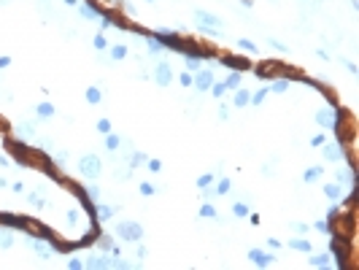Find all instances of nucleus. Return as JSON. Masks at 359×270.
Wrapping results in <instances>:
<instances>
[{
	"label": "nucleus",
	"instance_id": "obj_48",
	"mask_svg": "<svg viewBox=\"0 0 359 270\" xmlns=\"http://www.w3.org/2000/svg\"><path fill=\"white\" fill-rule=\"evenodd\" d=\"M84 189H87V197H89V200H95V203L100 200V189L95 187V184H89V187H84Z\"/></svg>",
	"mask_w": 359,
	"mask_h": 270
},
{
	"label": "nucleus",
	"instance_id": "obj_51",
	"mask_svg": "<svg viewBox=\"0 0 359 270\" xmlns=\"http://www.w3.org/2000/svg\"><path fill=\"white\" fill-rule=\"evenodd\" d=\"M292 230H294V232H297V235H305V232H308V230H310V227H308V224H305V221H292Z\"/></svg>",
	"mask_w": 359,
	"mask_h": 270
},
{
	"label": "nucleus",
	"instance_id": "obj_54",
	"mask_svg": "<svg viewBox=\"0 0 359 270\" xmlns=\"http://www.w3.org/2000/svg\"><path fill=\"white\" fill-rule=\"evenodd\" d=\"M146 165H149V170H152V173L162 170V162H159V160H146Z\"/></svg>",
	"mask_w": 359,
	"mask_h": 270
},
{
	"label": "nucleus",
	"instance_id": "obj_17",
	"mask_svg": "<svg viewBox=\"0 0 359 270\" xmlns=\"http://www.w3.org/2000/svg\"><path fill=\"white\" fill-rule=\"evenodd\" d=\"M343 194H346V189H343V184H337V181H332V184L324 187V197L330 200V203H340Z\"/></svg>",
	"mask_w": 359,
	"mask_h": 270
},
{
	"label": "nucleus",
	"instance_id": "obj_6",
	"mask_svg": "<svg viewBox=\"0 0 359 270\" xmlns=\"http://www.w3.org/2000/svg\"><path fill=\"white\" fill-rule=\"evenodd\" d=\"M313 119H316V124H319V127L332 130V127H335V119H337V106H324V108H319Z\"/></svg>",
	"mask_w": 359,
	"mask_h": 270
},
{
	"label": "nucleus",
	"instance_id": "obj_57",
	"mask_svg": "<svg viewBox=\"0 0 359 270\" xmlns=\"http://www.w3.org/2000/svg\"><path fill=\"white\" fill-rule=\"evenodd\" d=\"M219 119H222V122H227V119H230V108L224 106V103L219 106Z\"/></svg>",
	"mask_w": 359,
	"mask_h": 270
},
{
	"label": "nucleus",
	"instance_id": "obj_58",
	"mask_svg": "<svg viewBox=\"0 0 359 270\" xmlns=\"http://www.w3.org/2000/svg\"><path fill=\"white\" fill-rule=\"evenodd\" d=\"M11 62H14V59L8 57V54H0V70H6V68H8V65H11Z\"/></svg>",
	"mask_w": 359,
	"mask_h": 270
},
{
	"label": "nucleus",
	"instance_id": "obj_26",
	"mask_svg": "<svg viewBox=\"0 0 359 270\" xmlns=\"http://www.w3.org/2000/svg\"><path fill=\"white\" fill-rule=\"evenodd\" d=\"M249 100H251V92L243 89V86H238V89H235V97H232L235 108H246V106H249Z\"/></svg>",
	"mask_w": 359,
	"mask_h": 270
},
{
	"label": "nucleus",
	"instance_id": "obj_25",
	"mask_svg": "<svg viewBox=\"0 0 359 270\" xmlns=\"http://www.w3.org/2000/svg\"><path fill=\"white\" fill-rule=\"evenodd\" d=\"M14 241H17V238H14L11 227H3V224H0V248H11Z\"/></svg>",
	"mask_w": 359,
	"mask_h": 270
},
{
	"label": "nucleus",
	"instance_id": "obj_20",
	"mask_svg": "<svg viewBox=\"0 0 359 270\" xmlns=\"http://www.w3.org/2000/svg\"><path fill=\"white\" fill-rule=\"evenodd\" d=\"M289 84H292V81H289L286 76H278V79H273L270 84H267V89H270L273 95H283V92L289 89Z\"/></svg>",
	"mask_w": 359,
	"mask_h": 270
},
{
	"label": "nucleus",
	"instance_id": "obj_10",
	"mask_svg": "<svg viewBox=\"0 0 359 270\" xmlns=\"http://www.w3.org/2000/svg\"><path fill=\"white\" fill-rule=\"evenodd\" d=\"M216 62H219V65H224L227 70H240V73L251 68L249 59H243V57H232V54H227V57H216Z\"/></svg>",
	"mask_w": 359,
	"mask_h": 270
},
{
	"label": "nucleus",
	"instance_id": "obj_36",
	"mask_svg": "<svg viewBox=\"0 0 359 270\" xmlns=\"http://www.w3.org/2000/svg\"><path fill=\"white\" fill-rule=\"evenodd\" d=\"M249 214H251V208L246 203H235L232 205V216H238V219H246Z\"/></svg>",
	"mask_w": 359,
	"mask_h": 270
},
{
	"label": "nucleus",
	"instance_id": "obj_50",
	"mask_svg": "<svg viewBox=\"0 0 359 270\" xmlns=\"http://www.w3.org/2000/svg\"><path fill=\"white\" fill-rule=\"evenodd\" d=\"M324 140H327V135H313V138H310V149H321V146H324Z\"/></svg>",
	"mask_w": 359,
	"mask_h": 270
},
{
	"label": "nucleus",
	"instance_id": "obj_37",
	"mask_svg": "<svg viewBox=\"0 0 359 270\" xmlns=\"http://www.w3.org/2000/svg\"><path fill=\"white\" fill-rule=\"evenodd\" d=\"M213 181H216V173H203V176H197V189H203V187H211Z\"/></svg>",
	"mask_w": 359,
	"mask_h": 270
},
{
	"label": "nucleus",
	"instance_id": "obj_49",
	"mask_svg": "<svg viewBox=\"0 0 359 270\" xmlns=\"http://www.w3.org/2000/svg\"><path fill=\"white\" fill-rule=\"evenodd\" d=\"M65 221H68L71 227H76V224H78V211H76V208H71V211L65 214Z\"/></svg>",
	"mask_w": 359,
	"mask_h": 270
},
{
	"label": "nucleus",
	"instance_id": "obj_12",
	"mask_svg": "<svg viewBox=\"0 0 359 270\" xmlns=\"http://www.w3.org/2000/svg\"><path fill=\"white\" fill-rule=\"evenodd\" d=\"M321 149H324V160L327 162H340L343 157H346V146H340L337 140H335V143L324 140V146H321Z\"/></svg>",
	"mask_w": 359,
	"mask_h": 270
},
{
	"label": "nucleus",
	"instance_id": "obj_44",
	"mask_svg": "<svg viewBox=\"0 0 359 270\" xmlns=\"http://www.w3.org/2000/svg\"><path fill=\"white\" fill-rule=\"evenodd\" d=\"M313 230H316V232H321V235H330V232H332V224H330L327 219H319V221L313 224Z\"/></svg>",
	"mask_w": 359,
	"mask_h": 270
},
{
	"label": "nucleus",
	"instance_id": "obj_27",
	"mask_svg": "<svg viewBox=\"0 0 359 270\" xmlns=\"http://www.w3.org/2000/svg\"><path fill=\"white\" fill-rule=\"evenodd\" d=\"M14 133H17V138H22V140H27V138H35V127L30 122H22V124H17L14 127Z\"/></svg>",
	"mask_w": 359,
	"mask_h": 270
},
{
	"label": "nucleus",
	"instance_id": "obj_22",
	"mask_svg": "<svg viewBox=\"0 0 359 270\" xmlns=\"http://www.w3.org/2000/svg\"><path fill=\"white\" fill-rule=\"evenodd\" d=\"M240 81H243V73L240 70H230L227 79H224V86H227V92H235L240 86Z\"/></svg>",
	"mask_w": 359,
	"mask_h": 270
},
{
	"label": "nucleus",
	"instance_id": "obj_56",
	"mask_svg": "<svg viewBox=\"0 0 359 270\" xmlns=\"http://www.w3.org/2000/svg\"><path fill=\"white\" fill-rule=\"evenodd\" d=\"M343 65H346V70H348V73H351V76H357V73H359V68L351 62V59H343Z\"/></svg>",
	"mask_w": 359,
	"mask_h": 270
},
{
	"label": "nucleus",
	"instance_id": "obj_34",
	"mask_svg": "<svg viewBox=\"0 0 359 270\" xmlns=\"http://www.w3.org/2000/svg\"><path fill=\"white\" fill-rule=\"evenodd\" d=\"M98 246H100V251H111V248H114V238L100 232V235H98Z\"/></svg>",
	"mask_w": 359,
	"mask_h": 270
},
{
	"label": "nucleus",
	"instance_id": "obj_5",
	"mask_svg": "<svg viewBox=\"0 0 359 270\" xmlns=\"http://www.w3.org/2000/svg\"><path fill=\"white\" fill-rule=\"evenodd\" d=\"M6 149H8V154H14V160L22 167L27 165V143L22 138H6Z\"/></svg>",
	"mask_w": 359,
	"mask_h": 270
},
{
	"label": "nucleus",
	"instance_id": "obj_15",
	"mask_svg": "<svg viewBox=\"0 0 359 270\" xmlns=\"http://www.w3.org/2000/svg\"><path fill=\"white\" fill-rule=\"evenodd\" d=\"M116 216V208L114 205H108V203H95V219L100 221V224H103V221H108V219H114Z\"/></svg>",
	"mask_w": 359,
	"mask_h": 270
},
{
	"label": "nucleus",
	"instance_id": "obj_7",
	"mask_svg": "<svg viewBox=\"0 0 359 270\" xmlns=\"http://www.w3.org/2000/svg\"><path fill=\"white\" fill-rule=\"evenodd\" d=\"M213 81H216V79H213V70L200 68V70L195 73V81H192V86H195L197 92H208V89L213 86Z\"/></svg>",
	"mask_w": 359,
	"mask_h": 270
},
{
	"label": "nucleus",
	"instance_id": "obj_21",
	"mask_svg": "<svg viewBox=\"0 0 359 270\" xmlns=\"http://www.w3.org/2000/svg\"><path fill=\"white\" fill-rule=\"evenodd\" d=\"M321 176H324V167H321V165H310V167H305L303 181H305V184H316Z\"/></svg>",
	"mask_w": 359,
	"mask_h": 270
},
{
	"label": "nucleus",
	"instance_id": "obj_61",
	"mask_svg": "<svg viewBox=\"0 0 359 270\" xmlns=\"http://www.w3.org/2000/svg\"><path fill=\"white\" fill-rule=\"evenodd\" d=\"M267 246H270L273 251H278V248H281V241H276V238H267Z\"/></svg>",
	"mask_w": 359,
	"mask_h": 270
},
{
	"label": "nucleus",
	"instance_id": "obj_63",
	"mask_svg": "<svg viewBox=\"0 0 359 270\" xmlns=\"http://www.w3.org/2000/svg\"><path fill=\"white\" fill-rule=\"evenodd\" d=\"M78 3V0H65V5H76Z\"/></svg>",
	"mask_w": 359,
	"mask_h": 270
},
{
	"label": "nucleus",
	"instance_id": "obj_41",
	"mask_svg": "<svg viewBox=\"0 0 359 270\" xmlns=\"http://www.w3.org/2000/svg\"><path fill=\"white\" fill-rule=\"evenodd\" d=\"M146 160H149V154H146V151H135V154H132V160H130V167L135 170V167H138V165H143Z\"/></svg>",
	"mask_w": 359,
	"mask_h": 270
},
{
	"label": "nucleus",
	"instance_id": "obj_38",
	"mask_svg": "<svg viewBox=\"0 0 359 270\" xmlns=\"http://www.w3.org/2000/svg\"><path fill=\"white\" fill-rule=\"evenodd\" d=\"M92 46L98 49V52H108V41H105V35H103V32H98V35L92 38Z\"/></svg>",
	"mask_w": 359,
	"mask_h": 270
},
{
	"label": "nucleus",
	"instance_id": "obj_31",
	"mask_svg": "<svg viewBox=\"0 0 359 270\" xmlns=\"http://www.w3.org/2000/svg\"><path fill=\"white\" fill-rule=\"evenodd\" d=\"M270 95V89H267V86H259V89L254 92V95H251V106H262V103H265V97Z\"/></svg>",
	"mask_w": 359,
	"mask_h": 270
},
{
	"label": "nucleus",
	"instance_id": "obj_9",
	"mask_svg": "<svg viewBox=\"0 0 359 270\" xmlns=\"http://www.w3.org/2000/svg\"><path fill=\"white\" fill-rule=\"evenodd\" d=\"M27 246L33 248V251L38 254L41 259H49L51 254H54V251H51V248L44 243V238H41V235H33V232H27Z\"/></svg>",
	"mask_w": 359,
	"mask_h": 270
},
{
	"label": "nucleus",
	"instance_id": "obj_30",
	"mask_svg": "<svg viewBox=\"0 0 359 270\" xmlns=\"http://www.w3.org/2000/svg\"><path fill=\"white\" fill-rule=\"evenodd\" d=\"M105 149H108V151H119L122 149V138L116 133H108V135H105Z\"/></svg>",
	"mask_w": 359,
	"mask_h": 270
},
{
	"label": "nucleus",
	"instance_id": "obj_45",
	"mask_svg": "<svg viewBox=\"0 0 359 270\" xmlns=\"http://www.w3.org/2000/svg\"><path fill=\"white\" fill-rule=\"evenodd\" d=\"M192 81H195V73H189V70H184V73L179 76V84L184 86V89H189V86H192Z\"/></svg>",
	"mask_w": 359,
	"mask_h": 270
},
{
	"label": "nucleus",
	"instance_id": "obj_39",
	"mask_svg": "<svg viewBox=\"0 0 359 270\" xmlns=\"http://www.w3.org/2000/svg\"><path fill=\"white\" fill-rule=\"evenodd\" d=\"M238 49H243V52H249V54H256V43L249 41V38H238Z\"/></svg>",
	"mask_w": 359,
	"mask_h": 270
},
{
	"label": "nucleus",
	"instance_id": "obj_59",
	"mask_svg": "<svg viewBox=\"0 0 359 270\" xmlns=\"http://www.w3.org/2000/svg\"><path fill=\"white\" fill-rule=\"evenodd\" d=\"M267 43H270L273 49H278V52H286V46H283L281 41H276V38H267Z\"/></svg>",
	"mask_w": 359,
	"mask_h": 270
},
{
	"label": "nucleus",
	"instance_id": "obj_29",
	"mask_svg": "<svg viewBox=\"0 0 359 270\" xmlns=\"http://www.w3.org/2000/svg\"><path fill=\"white\" fill-rule=\"evenodd\" d=\"M197 216H200V219H216L219 211H216V205H213L211 200H205V203L200 205V211H197Z\"/></svg>",
	"mask_w": 359,
	"mask_h": 270
},
{
	"label": "nucleus",
	"instance_id": "obj_3",
	"mask_svg": "<svg viewBox=\"0 0 359 270\" xmlns=\"http://www.w3.org/2000/svg\"><path fill=\"white\" fill-rule=\"evenodd\" d=\"M103 173V160L98 154H84L78 157V176H84L87 181H98Z\"/></svg>",
	"mask_w": 359,
	"mask_h": 270
},
{
	"label": "nucleus",
	"instance_id": "obj_28",
	"mask_svg": "<svg viewBox=\"0 0 359 270\" xmlns=\"http://www.w3.org/2000/svg\"><path fill=\"white\" fill-rule=\"evenodd\" d=\"M54 113H57L54 103H38L35 106V116H41V119H51Z\"/></svg>",
	"mask_w": 359,
	"mask_h": 270
},
{
	"label": "nucleus",
	"instance_id": "obj_16",
	"mask_svg": "<svg viewBox=\"0 0 359 270\" xmlns=\"http://www.w3.org/2000/svg\"><path fill=\"white\" fill-rule=\"evenodd\" d=\"M84 268H92V270H100V268H111V254H89Z\"/></svg>",
	"mask_w": 359,
	"mask_h": 270
},
{
	"label": "nucleus",
	"instance_id": "obj_4",
	"mask_svg": "<svg viewBox=\"0 0 359 270\" xmlns=\"http://www.w3.org/2000/svg\"><path fill=\"white\" fill-rule=\"evenodd\" d=\"M0 224H3V227H11V230H17V232H30V227H33V219L0 211Z\"/></svg>",
	"mask_w": 359,
	"mask_h": 270
},
{
	"label": "nucleus",
	"instance_id": "obj_47",
	"mask_svg": "<svg viewBox=\"0 0 359 270\" xmlns=\"http://www.w3.org/2000/svg\"><path fill=\"white\" fill-rule=\"evenodd\" d=\"M256 76H259L262 81H270V76H273V68H270V65H259V68H256Z\"/></svg>",
	"mask_w": 359,
	"mask_h": 270
},
{
	"label": "nucleus",
	"instance_id": "obj_32",
	"mask_svg": "<svg viewBox=\"0 0 359 270\" xmlns=\"http://www.w3.org/2000/svg\"><path fill=\"white\" fill-rule=\"evenodd\" d=\"M213 189H216V194H227L230 189H232V178H219V181H213Z\"/></svg>",
	"mask_w": 359,
	"mask_h": 270
},
{
	"label": "nucleus",
	"instance_id": "obj_52",
	"mask_svg": "<svg viewBox=\"0 0 359 270\" xmlns=\"http://www.w3.org/2000/svg\"><path fill=\"white\" fill-rule=\"evenodd\" d=\"M200 194H203V200H213V197H216V189H213V184H211V187H203Z\"/></svg>",
	"mask_w": 359,
	"mask_h": 270
},
{
	"label": "nucleus",
	"instance_id": "obj_18",
	"mask_svg": "<svg viewBox=\"0 0 359 270\" xmlns=\"http://www.w3.org/2000/svg\"><path fill=\"white\" fill-rule=\"evenodd\" d=\"M127 54H130V49H127L125 43H114V46H108V59L111 62H122V59H127Z\"/></svg>",
	"mask_w": 359,
	"mask_h": 270
},
{
	"label": "nucleus",
	"instance_id": "obj_46",
	"mask_svg": "<svg viewBox=\"0 0 359 270\" xmlns=\"http://www.w3.org/2000/svg\"><path fill=\"white\" fill-rule=\"evenodd\" d=\"M95 127H98L100 135H108V133H111V119H105V116L98 119V124H95Z\"/></svg>",
	"mask_w": 359,
	"mask_h": 270
},
{
	"label": "nucleus",
	"instance_id": "obj_40",
	"mask_svg": "<svg viewBox=\"0 0 359 270\" xmlns=\"http://www.w3.org/2000/svg\"><path fill=\"white\" fill-rule=\"evenodd\" d=\"M335 219H340V203H332L330 208H327V221H335Z\"/></svg>",
	"mask_w": 359,
	"mask_h": 270
},
{
	"label": "nucleus",
	"instance_id": "obj_35",
	"mask_svg": "<svg viewBox=\"0 0 359 270\" xmlns=\"http://www.w3.org/2000/svg\"><path fill=\"white\" fill-rule=\"evenodd\" d=\"M138 192H141L143 197H152V194H157V192H159V189L154 187L152 181H141V187H138Z\"/></svg>",
	"mask_w": 359,
	"mask_h": 270
},
{
	"label": "nucleus",
	"instance_id": "obj_14",
	"mask_svg": "<svg viewBox=\"0 0 359 270\" xmlns=\"http://www.w3.org/2000/svg\"><path fill=\"white\" fill-rule=\"evenodd\" d=\"M76 8H78V14H81L84 19H89V22L100 19V8H98L95 3H89V0H78V3H76Z\"/></svg>",
	"mask_w": 359,
	"mask_h": 270
},
{
	"label": "nucleus",
	"instance_id": "obj_2",
	"mask_svg": "<svg viewBox=\"0 0 359 270\" xmlns=\"http://www.w3.org/2000/svg\"><path fill=\"white\" fill-rule=\"evenodd\" d=\"M114 232H116V238L125 241V243H138L143 238V224L135 221V219H122V221H116Z\"/></svg>",
	"mask_w": 359,
	"mask_h": 270
},
{
	"label": "nucleus",
	"instance_id": "obj_43",
	"mask_svg": "<svg viewBox=\"0 0 359 270\" xmlns=\"http://www.w3.org/2000/svg\"><path fill=\"white\" fill-rule=\"evenodd\" d=\"M27 203H30V205H35V208H46V200L41 197L38 192H30V194H27Z\"/></svg>",
	"mask_w": 359,
	"mask_h": 270
},
{
	"label": "nucleus",
	"instance_id": "obj_64",
	"mask_svg": "<svg viewBox=\"0 0 359 270\" xmlns=\"http://www.w3.org/2000/svg\"><path fill=\"white\" fill-rule=\"evenodd\" d=\"M146 3H157V0H146Z\"/></svg>",
	"mask_w": 359,
	"mask_h": 270
},
{
	"label": "nucleus",
	"instance_id": "obj_19",
	"mask_svg": "<svg viewBox=\"0 0 359 270\" xmlns=\"http://www.w3.org/2000/svg\"><path fill=\"white\" fill-rule=\"evenodd\" d=\"M289 248H294V251H303V254H310V251H313V243H310L308 238L297 235V238H292V241H289Z\"/></svg>",
	"mask_w": 359,
	"mask_h": 270
},
{
	"label": "nucleus",
	"instance_id": "obj_13",
	"mask_svg": "<svg viewBox=\"0 0 359 270\" xmlns=\"http://www.w3.org/2000/svg\"><path fill=\"white\" fill-rule=\"evenodd\" d=\"M249 259L256 265V268H270L276 262V254H267L262 248H249Z\"/></svg>",
	"mask_w": 359,
	"mask_h": 270
},
{
	"label": "nucleus",
	"instance_id": "obj_53",
	"mask_svg": "<svg viewBox=\"0 0 359 270\" xmlns=\"http://www.w3.org/2000/svg\"><path fill=\"white\" fill-rule=\"evenodd\" d=\"M68 268H71V270H81V268H84V259L71 257V259H68Z\"/></svg>",
	"mask_w": 359,
	"mask_h": 270
},
{
	"label": "nucleus",
	"instance_id": "obj_11",
	"mask_svg": "<svg viewBox=\"0 0 359 270\" xmlns=\"http://www.w3.org/2000/svg\"><path fill=\"white\" fill-rule=\"evenodd\" d=\"M195 22H197V27H222V19L205 8H195Z\"/></svg>",
	"mask_w": 359,
	"mask_h": 270
},
{
	"label": "nucleus",
	"instance_id": "obj_1",
	"mask_svg": "<svg viewBox=\"0 0 359 270\" xmlns=\"http://www.w3.org/2000/svg\"><path fill=\"white\" fill-rule=\"evenodd\" d=\"M330 254H332V268H337V270H348V257H351V246H348V238H343V235H332V232H330Z\"/></svg>",
	"mask_w": 359,
	"mask_h": 270
},
{
	"label": "nucleus",
	"instance_id": "obj_42",
	"mask_svg": "<svg viewBox=\"0 0 359 270\" xmlns=\"http://www.w3.org/2000/svg\"><path fill=\"white\" fill-rule=\"evenodd\" d=\"M208 92H211V95L219 100V97H224V92H227V86H224V81H213V86H211V89H208Z\"/></svg>",
	"mask_w": 359,
	"mask_h": 270
},
{
	"label": "nucleus",
	"instance_id": "obj_24",
	"mask_svg": "<svg viewBox=\"0 0 359 270\" xmlns=\"http://www.w3.org/2000/svg\"><path fill=\"white\" fill-rule=\"evenodd\" d=\"M308 265L310 268H332V257H327V254H310Z\"/></svg>",
	"mask_w": 359,
	"mask_h": 270
},
{
	"label": "nucleus",
	"instance_id": "obj_60",
	"mask_svg": "<svg viewBox=\"0 0 359 270\" xmlns=\"http://www.w3.org/2000/svg\"><path fill=\"white\" fill-rule=\"evenodd\" d=\"M54 160H57V165H65V160H68V154H65V151H54Z\"/></svg>",
	"mask_w": 359,
	"mask_h": 270
},
{
	"label": "nucleus",
	"instance_id": "obj_62",
	"mask_svg": "<svg viewBox=\"0 0 359 270\" xmlns=\"http://www.w3.org/2000/svg\"><path fill=\"white\" fill-rule=\"evenodd\" d=\"M11 189H14L17 194H22V192H25V184H22V181H14V184H11Z\"/></svg>",
	"mask_w": 359,
	"mask_h": 270
},
{
	"label": "nucleus",
	"instance_id": "obj_33",
	"mask_svg": "<svg viewBox=\"0 0 359 270\" xmlns=\"http://www.w3.org/2000/svg\"><path fill=\"white\" fill-rule=\"evenodd\" d=\"M184 65H186V70H189V73H197V70L203 68V59L200 57H184Z\"/></svg>",
	"mask_w": 359,
	"mask_h": 270
},
{
	"label": "nucleus",
	"instance_id": "obj_8",
	"mask_svg": "<svg viewBox=\"0 0 359 270\" xmlns=\"http://www.w3.org/2000/svg\"><path fill=\"white\" fill-rule=\"evenodd\" d=\"M154 84L157 86L173 84V68H170L168 62H157V68H154Z\"/></svg>",
	"mask_w": 359,
	"mask_h": 270
},
{
	"label": "nucleus",
	"instance_id": "obj_55",
	"mask_svg": "<svg viewBox=\"0 0 359 270\" xmlns=\"http://www.w3.org/2000/svg\"><path fill=\"white\" fill-rule=\"evenodd\" d=\"M135 257H138V262H143V259L149 257V248H146V246H138V248H135Z\"/></svg>",
	"mask_w": 359,
	"mask_h": 270
},
{
	"label": "nucleus",
	"instance_id": "obj_23",
	"mask_svg": "<svg viewBox=\"0 0 359 270\" xmlns=\"http://www.w3.org/2000/svg\"><path fill=\"white\" fill-rule=\"evenodd\" d=\"M84 97H87L89 106H100V103H103V89H100V86H87Z\"/></svg>",
	"mask_w": 359,
	"mask_h": 270
}]
</instances>
